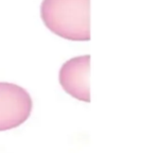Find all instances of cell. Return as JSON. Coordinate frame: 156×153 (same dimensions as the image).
I'll return each mask as SVG.
<instances>
[{
	"label": "cell",
	"instance_id": "cell-1",
	"mask_svg": "<svg viewBox=\"0 0 156 153\" xmlns=\"http://www.w3.org/2000/svg\"><path fill=\"white\" fill-rule=\"evenodd\" d=\"M41 17L58 36L74 41L90 39V0H43Z\"/></svg>",
	"mask_w": 156,
	"mask_h": 153
},
{
	"label": "cell",
	"instance_id": "cell-2",
	"mask_svg": "<svg viewBox=\"0 0 156 153\" xmlns=\"http://www.w3.org/2000/svg\"><path fill=\"white\" fill-rule=\"evenodd\" d=\"M33 101L23 87L0 82V131L18 128L30 117Z\"/></svg>",
	"mask_w": 156,
	"mask_h": 153
},
{
	"label": "cell",
	"instance_id": "cell-3",
	"mask_svg": "<svg viewBox=\"0 0 156 153\" xmlns=\"http://www.w3.org/2000/svg\"><path fill=\"white\" fill-rule=\"evenodd\" d=\"M90 55L76 56L63 64L60 70V84L71 97L83 102H90L89 91Z\"/></svg>",
	"mask_w": 156,
	"mask_h": 153
}]
</instances>
